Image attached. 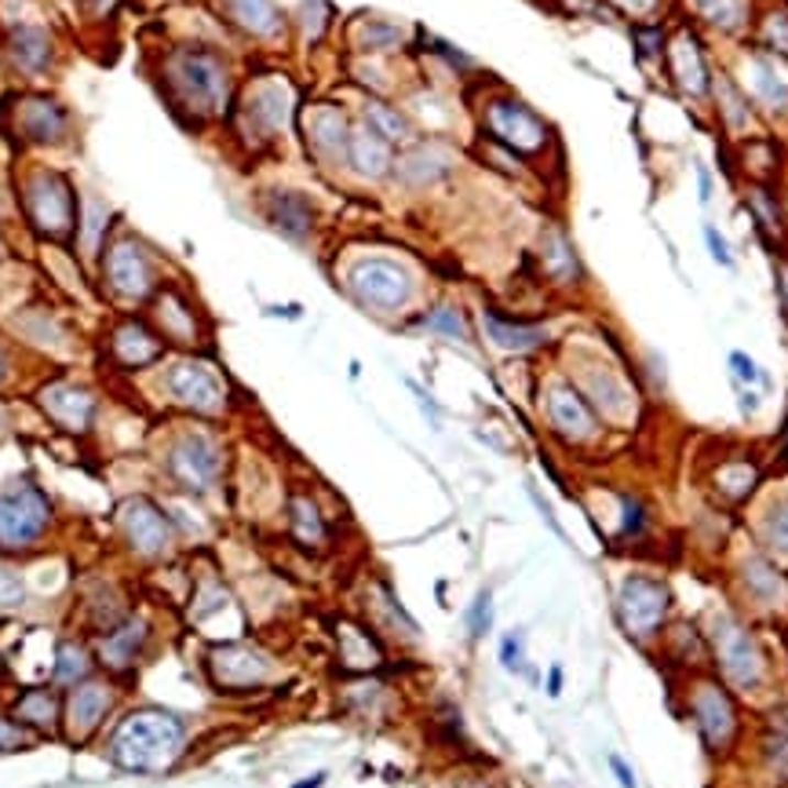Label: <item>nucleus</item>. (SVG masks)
<instances>
[{
	"instance_id": "nucleus-41",
	"label": "nucleus",
	"mask_w": 788,
	"mask_h": 788,
	"mask_svg": "<svg viewBox=\"0 0 788 788\" xmlns=\"http://www.w3.org/2000/svg\"><path fill=\"white\" fill-rule=\"evenodd\" d=\"M767 759H770V767L788 781V709H781L778 715H774V723H770Z\"/></svg>"
},
{
	"instance_id": "nucleus-3",
	"label": "nucleus",
	"mask_w": 788,
	"mask_h": 788,
	"mask_svg": "<svg viewBox=\"0 0 788 788\" xmlns=\"http://www.w3.org/2000/svg\"><path fill=\"white\" fill-rule=\"evenodd\" d=\"M26 212L30 223L48 238H69L77 227V197L74 187L66 183V176L52 168L33 172L26 179Z\"/></svg>"
},
{
	"instance_id": "nucleus-7",
	"label": "nucleus",
	"mask_w": 788,
	"mask_h": 788,
	"mask_svg": "<svg viewBox=\"0 0 788 788\" xmlns=\"http://www.w3.org/2000/svg\"><path fill=\"white\" fill-rule=\"evenodd\" d=\"M48 526V501L33 485L0 493V548H26Z\"/></svg>"
},
{
	"instance_id": "nucleus-19",
	"label": "nucleus",
	"mask_w": 788,
	"mask_h": 788,
	"mask_svg": "<svg viewBox=\"0 0 788 788\" xmlns=\"http://www.w3.org/2000/svg\"><path fill=\"white\" fill-rule=\"evenodd\" d=\"M347 161L362 179H384L391 168V143L376 135L369 124H358L347 135Z\"/></svg>"
},
{
	"instance_id": "nucleus-33",
	"label": "nucleus",
	"mask_w": 788,
	"mask_h": 788,
	"mask_svg": "<svg viewBox=\"0 0 788 788\" xmlns=\"http://www.w3.org/2000/svg\"><path fill=\"white\" fill-rule=\"evenodd\" d=\"M745 77H748L752 91H756L767 107H785L788 102V80L778 74V66H774L770 59H748Z\"/></svg>"
},
{
	"instance_id": "nucleus-25",
	"label": "nucleus",
	"mask_w": 788,
	"mask_h": 788,
	"mask_svg": "<svg viewBox=\"0 0 788 788\" xmlns=\"http://www.w3.org/2000/svg\"><path fill=\"white\" fill-rule=\"evenodd\" d=\"M671 74H676L679 88L690 91V96H704L709 91V66H704V55L698 48V41L690 33H679L671 41Z\"/></svg>"
},
{
	"instance_id": "nucleus-49",
	"label": "nucleus",
	"mask_w": 788,
	"mask_h": 788,
	"mask_svg": "<svg viewBox=\"0 0 788 788\" xmlns=\"http://www.w3.org/2000/svg\"><path fill=\"white\" fill-rule=\"evenodd\" d=\"M763 44L774 52L788 55V19L785 15H770L767 26H763Z\"/></svg>"
},
{
	"instance_id": "nucleus-40",
	"label": "nucleus",
	"mask_w": 788,
	"mask_h": 788,
	"mask_svg": "<svg viewBox=\"0 0 788 788\" xmlns=\"http://www.w3.org/2000/svg\"><path fill=\"white\" fill-rule=\"evenodd\" d=\"M15 712H19L22 723H33V726L48 730L55 723V698H52L48 690H30V693H22V698H19Z\"/></svg>"
},
{
	"instance_id": "nucleus-32",
	"label": "nucleus",
	"mask_w": 788,
	"mask_h": 788,
	"mask_svg": "<svg viewBox=\"0 0 788 788\" xmlns=\"http://www.w3.org/2000/svg\"><path fill=\"white\" fill-rule=\"evenodd\" d=\"M288 518H293V537L299 544H307V548H321L326 544V518H321L318 504L310 501V496H293V504H288Z\"/></svg>"
},
{
	"instance_id": "nucleus-39",
	"label": "nucleus",
	"mask_w": 788,
	"mask_h": 788,
	"mask_svg": "<svg viewBox=\"0 0 788 788\" xmlns=\"http://www.w3.org/2000/svg\"><path fill=\"white\" fill-rule=\"evenodd\" d=\"M88 654L80 650L77 643H63L59 650H55V682H63V687H77V682H85L88 676Z\"/></svg>"
},
{
	"instance_id": "nucleus-31",
	"label": "nucleus",
	"mask_w": 788,
	"mask_h": 788,
	"mask_svg": "<svg viewBox=\"0 0 788 788\" xmlns=\"http://www.w3.org/2000/svg\"><path fill=\"white\" fill-rule=\"evenodd\" d=\"M741 584L748 588V595L759 602V606H781L788 599V584L785 577L774 570L767 559H748L745 570H741Z\"/></svg>"
},
{
	"instance_id": "nucleus-17",
	"label": "nucleus",
	"mask_w": 788,
	"mask_h": 788,
	"mask_svg": "<svg viewBox=\"0 0 788 788\" xmlns=\"http://www.w3.org/2000/svg\"><path fill=\"white\" fill-rule=\"evenodd\" d=\"M41 409L52 416L55 424L66 427V431H88L91 416H96V398L91 391L77 387V384H48L41 391Z\"/></svg>"
},
{
	"instance_id": "nucleus-59",
	"label": "nucleus",
	"mask_w": 788,
	"mask_h": 788,
	"mask_svg": "<svg viewBox=\"0 0 788 788\" xmlns=\"http://www.w3.org/2000/svg\"><path fill=\"white\" fill-rule=\"evenodd\" d=\"M617 4H624L628 11H646V8H654V0H617Z\"/></svg>"
},
{
	"instance_id": "nucleus-14",
	"label": "nucleus",
	"mask_w": 788,
	"mask_h": 788,
	"mask_svg": "<svg viewBox=\"0 0 788 788\" xmlns=\"http://www.w3.org/2000/svg\"><path fill=\"white\" fill-rule=\"evenodd\" d=\"M121 529H124V537H129L132 544V551H139L143 559H161V555L168 551V544H172V523L165 515L157 512L150 501H129V504H121Z\"/></svg>"
},
{
	"instance_id": "nucleus-55",
	"label": "nucleus",
	"mask_w": 788,
	"mask_h": 788,
	"mask_svg": "<svg viewBox=\"0 0 788 788\" xmlns=\"http://www.w3.org/2000/svg\"><path fill=\"white\" fill-rule=\"evenodd\" d=\"M610 770H613V778L621 781V788H639V785H635L632 767H628V763H624L621 756H610Z\"/></svg>"
},
{
	"instance_id": "nucleus-26",
	"label": "nucleus",
	"mask_w": 788,
	"mask_h": 788,
	"mask_svg": "<svg viewBox=\"0 0 788 788\" xmlns=\"http://www.w3.org/2000/svg\"><path fill=\"white\" fill-rule=\"evenodd\" d=\"M584 391H588L591 405H595L599 413H606V416H628L635 409L628 387L621 384V376L613 373V369L591 365L588 373H584Z\"/></svg>"
},
{
	"instance_id": "nucleus-51",
	"label": "nucleus",
	"mask_w": 788,
	"mask_h": 788,
	"mask_svg": "<svg viewBox=\"0 0 788 788\" xmlns=\"http://www.w3.org/2000/svg\"><path fill=\"white\" fill-rule=\"evenodd\" d=\"M752 205H756V216L767 223V230H781V219H778V208L770 205V194L763 190H752Z\"/></svg>"
},
{
	"instance_id": "nucleus-8",
	"label": "nucleus",
	"mask_w": 788,
	"mask_h": 788,
	"mask_svg": "<svg viewBox=\"0 0 788 788\" xmlns=\"http://www.w3.org/2000/svg\"><path fill=\"white\" fill-rule=\"evenodd\" d=\"M485 129L496 135V143L518 150V154H537L548 146V124L518 99H493L485 107Z\"/></svg>"
},
{
	"instance_id": "nucleus-29",
	"label": "nucleus",
	"mask_w": 788,
	"mask_h": 788,
	"mask_svg": "<svg viewBox=\"0 0 788 788\" xmlns=\"http://www.w3.org/2000/svg\"><path fill=\"white\" fill-rule=\"evenodd\" d=\"M482 321H485V332H490V340L501 347V351L526 354V351H537V347L548 343V329L526 326V321H507V318L496 315V310H485Z\"/></svg>"
},
{
	"instance_id": "nucleus-56",
	"label": "nucleus",
	"mask_w": 788,
	"mask_h": 788,
	"mask_svg": "<svg viewBox=\"0 0 788 788\" xmlns=\"http://www.w3.org/2000/svg\"><path fill=\"white\" fill-rule=\"evenodd\" d=\"M778 293H781V310H785V321H788V266L785 263L778 266Z\"/></svg>"
},
{
	"instance_id": "nucleus-38",
	"label": "nucleus",
	"mask_w": 788,
	"mask_h": 788,
	"mask_svg": "<svg viewBox=\"0 0 788 788\" xmlns=\"http://www.w3.org/2000/svg\"><path fill=\"white\" fill-rule=\"evenodd\" d=\"M756 479H759V471L752 468V463L734 460V463H726V468L715 471V490H720L723 496H730V501H741V496L752 493Z\"/></svg>"
},
{
	"instance_id": "nucleus-44",
	"label": "nucleus",
	"mask_w": 788,
	"mask_h": 788,
	"mask_svg": "<svg viewBox=\"0 0 788 788\" xmlns=\"http://www.w3.org/2000/svg\"><path fill=\"white\" fill-rule=\"evenodd\" d=\"M398 41H402V30L391 26V22H365L362 37H358V44H362L365 52H387Z\"/></svg>"
},
{
	"instance_id": "nucleus-28",
	"label": "nucleus",
	"mask_w": 788,
	"mask_h": 788,
	"mask_svg": "<svg viewBox=\"0 0 788 788\" xmlns=\"http://www.w3.org/2000/svg\"><path fill=\"white\" fill-rule=\"evenodd\" d=\"M347 135H351V124L340 110L332 107H318L307 118V139L315 146L318 157H340L347 154Z\"/></svg>"
},
{
	"instance_id": "nucleus-50",
	"label": "nucleus",
	"mask_w": 788,
	"mask_h": 788,
	"mask_svg": "<svg viewBox=\"0 0 788 788\" xmlns=\"http://www.w3.org/2000/svg\"><path fill=\"white\" fill-rule=\"evenodd\" d=\"M704 245L712 249V256H715V263H720V266H734V256H730V245H726L723 234H720V230H715L712 223L704 227Z\"/></svg>"
},
{
	"instance_id": "nucleus-47",
	"label": "nucleus",
	"mask_w": 788,
	"mask_h": 788,
	"mask_svg": "<svg viewBox=\"0 0 788 788\" xmlns=\"http://www.w3.org/2000/svg\"><path fill=\"white\" fill-rule=\"evenodd\" d=\"M22 602H26V584H22V577L15 570H8V566H0V613L19 610Z\"/></svg>"
},
{
	"instance_id": "nucleus-20",
	"label": "nucleus",
	"mask_w": 788,
	"mask_h": 788,
	"mask_svg": "<svg viewBox=\"0 0 788 788\" xmlns=\"http://www.w3.org/2000/svg\"><path fill=\"white\" fill-rule=\"evenodd\" d=\"M453 168V154L438 143H416L409 154L398 161V179L405 187H431V183L446 179Z\"/></svg>"
},
{
	"instance_id": "nucleus-23",
	"label": "nucleus",
	"mask_w": 788,
	"mask_h": 788,
	"mask_svg": "<svg viewBox=\"0 0 788 788\" xmlns=\"http://www.w3.org/2000/svg\"><path fill=\"white\" fill-rule=\"evenodd\" d=\"M19 129L33 143H59L69 129V118L59 102L52 99H26L19 110Z\"/></svg>"
},
{
	"instance_id": "nucleus-37",
	"label": "nucleus",
	"mask_w": 788,
	"mask_h": 788,
	"mask_svg": "<svg viewBox=\"0 0 788 788\" xmlns=\"http://www.w3.org/2000/svg\"><path fill=\"white\" fill-rule=\"evenodd\" d=\"M693 8L715 30H741L748 15V0H693Z\"/></svg>"
},
{
	"instance_id": "nucleus-60",
	"label": "nucleus",
	"mask_w": 788,
	"mask_h": 788,
	"mask_svg": "<svg viewBox=\"0 0 788 788\" xmlns=\"http://www.w3.org/2000/svg\"><path fill=\"white\" fill-rule=\"evenodd\" d=\"M321 781H326V778H321V774H315V778H307V781H299V785H293V788H318Z\"/></svg>"
},
{
	"instance_id": "nucleus-18",
	"label": "nucleus",
	"mask_w": 788,
	"mask_h": 788,
	"mask_svg": "<svg viewBox=\"0 0 788 788\" xmlns=\"http://www.w3.org/2000/svg\"><path fill=\"white\" fill-rule=\"evenodd\" d=\"M263 208H266L271 227L282 230V234L293 238V241H307L310 230H315V205L296 190H274L271 197H266Z\"/></svg>"
},
{
	"instance_id": "nucleus-30",
	"label": "nucleus",
	"mask_w": 788,
	"mask_h": 788,
	"mask_svg": "<svg viewBox=\"0 0 788 788\" xmlns=\"http://www.w3.org/2000/svg\"><path fill=\"white\" fill-rule=\"evenodd\" d=\"M143 643H146V621H129V624H121L118 632H110L107 639L99 643V657H102V665L113 668V671H124V668H132V660L139 657V650H143Z\"/></svg>"
},
{
	"instance_id": "nucleus-1",
	"label": "nucleus",
	"mask_w": 788,
	"mask_h": 788,
	"mask_svg": "<svg viewBox=\"0 0 788 788\" xmlns=\"http://www.w3.org/2000/svg\"><path fill=\"white\" fill-rule=\"evenodd\" d=\"M187 745V730L172 712L143 709L124 715V723L113 730L110 756L121 770L132 774H157L179 759Z\"/></svg>"
},
{
	"instance_id": "nucleus-10",
	"label": "nucleus",
	"mask_w": 788,
	"mask_h": 788,
	"mask_svg": "<svg viewBox=\"0 0 788 788\" xmlns=\"http://www.w3.org/2000/svg\"><path fill=\"white\" fill-rule=\"evenodd\" d=\"M208 671H212L219 687L249 690L274 679V660L249 643H230V646H216V650L208 654Z\"/></svg>"
},
{
	"instance_id": "nucleus-16",
	"label": "nucleus",
	"mask_w": 788,
	"mask_h": 788,
	"mask_svg": "<svg viewBox=\"0 0 788 788\" xmlns=\"http://www.w3.org/2000/svg\"><path fill=\"white\" fill-rule=\"evenodd\" d=\"M245 118L260 135H277L293 118V91L282 80H263L249 91Z\"/></svg>"
},
{
	"instance_id": "nucleus-35",
	"label": "nucleus",
	"mask_w": 788,
	"mask_h": 788,
	"mask_svg": "<svg viewBox=\"0 0 788 788\" xmlns=\"http://www.w3.org/2000/svg\"><path fill=\"white\" fill-rule=\"evenodd\" d=\"M157 318H161V326H165V332L172 336V340H179V343H194V336H197V318L190 315V307L183 304V299L176 293H165L157 299Z\"/></svg>"
},
{
	"instance_id": "nucleus-5",
	"label": "nucleus",
	"mask_w": 788,
	"mask_h": 788,
	"mask_svg": "<svg viewBox=\"0 0 788 788\" xmlns=\"http://www.w3.org/2000/svg\"><path fill=\"white\" fill-rule=\"evenodd\" d=\"M347 285L358 304L373 307V310H398L409 304L413 296V277L402 263L394 260H362L351 266Z\"/></svg>"
},
{
	"instance_id": "nucleus-2",
	"label": "nucleus",
	"mask_w": 788,
	"mask_h": 788,
	"mask_svg": "<svg viewBox=\"0 0 788 788\" xmlns=\"http://www.w3.org/2000/svg\"><path fill=\"white\" fill-rule=\"evenodd\" d=\"M168 80L194 113H219L230 99L227 63L208 48H183L172 55Z\"/></svg>"
},
{
	"instance_id": "nucleus-53",
	"label": "nucleus",
	"mask_w": 788,
	"mask_h": 788,
	"mask_svg": "<svg viewBox=\"0 0 788 788\" xmlns=\"http://www.w3.org/2000/svg\"><path fill=\"white\" fill-rule=\"evenodd\" d=\"M26 730L15 726V723H8V720H0V752H8V748H22L26 745Z\"/></svg>"
},
{
	"instance_id": "nucleus-58",
	"label": "nucleus",
	"mask_w": 788,
	"mask_h": 788,
	"mask_svg": "<svg viewBox=\"0 0 788 788\" xmlns=\"http://www.w3.org/2000/svg\"><path fill=\"white\" fill-rule=\"evenodd\" d=\"M698 187H701V201H712V179H709V172H698Z\"/></svg>"
},
{
	"instance_id": "nucleus-45",
	"label": "nucleus",
	"mask_w": 788,
	"mask_h": 788,
	"mask_svg": "<svg viewBox=\"0 0 788 788\" xmlns=\"http://www.w3.org/2000/svg\"><path fill=\"white\" fill-rule=\"evenodd\" d=\"M80 223H85V245L96 252V249H99V238L107 234L110 208L102 205V201H88V205H85V219H80Z\"/></svg>"
},
{
	"instance_id": "nucleus-61",
	"label": "nucleus",
	"mask_w": 788,
	"mask_h": 788,
	"mask_svg": "<svg viewBox=\"0 0 788 788\" xmlns=\"http://www.w3.org/2000/svg\"><path fill=\"white\" fill-rule=\"evenodd\" d=\"M0 380H4V354H0Z\"/></svg>"
},
{
	"instance_id": "nucleus-15",
	"label": "nucleus",
	"mask_w": 788,
	"mask_h": 788,
	"mask_svg": "<svg viewBox=\"0 0 788 788\" xmlns=\"http://www.w3.org/2000/svg\"><path fill=\"white\" fill-rule=\"evenodd\" d=\"M544 409H548V424L555 427V435H562L566 442H591L599 435L595 413L570 384H551L548 394H544Z\"/></svg>"
},
{
	"instance_id": "nucleus-52",
	"label": "nucleus",
	"mask_w": 788,
	"mask_h": 788,
	"mask_svg": "<svg viewBox=\"0 0 788 788\" xmlns=\"http://www.w3.org/2000/svg\"><path fill=\"white\" fill-rule=\"evenodd\" d=\"M730 369H734V376H737V380H745V384H752V380H759V369H756V362H752V358H748L745 351H734V354H730Z\"/></svg>"
},
{
	"instance_id": "nucleus-27",
	"label": "nucleus",
	"mask_w": 788,
	"mask_h": 788,
	"mask_svg": "<svg viewBox=\"0 0 788 788\" xmlns=\"http://www.w3.org/2000/svg\"><path fill=\"white\" fill-rule=\"evenodd\" d=\"M8 48H11L15 66L26 69V74H41V69L52 63V37H48V30L37 26V22H19V26L11 30Z\"/></svg>"
},
{
	"instance_id": "nucleus-9",
	"label": "nucleus",
	"mask_w": 788,
	"mask_h": 788,
	"mask_svg": "<svg viewBox=\"0 0 788 788\" xmlns=\"http://www.w3.org/2000/svg\"><path fill=\"white\" fill-rule=\"evenodd\" d=\"M165 391H168V398H176L179 405H187V409L205 413V416L223 413V405H227L223 380H219L216 369H208L205 362H176L165 376Z\"/></svg>"
},
{
	"instance_id": "nucleus-11",
	"label": "nucleus",
	"mask_w": 788,
	"mask_h": 788,
	"mask_svg": "<svg viewBox=\"0 0 788 788\" xmlns=\"http://www.w3.org/2000/svg\"><path fill=\"white\" fill-rule=\"evenodd\" d=\"M690 712H693V720H698L704 745H709L712 752H723L730 741H734L737 709H734V701H730V693L720 687V682H712V679L698 682L693 693H690Z\"/></svg>"
},
{
	"instance_id": "nucleus-57",
	"label": "nucleus",
	"mask_w": 788,
	"mask_h": 788,
	"mask_svg": "<svg viewBox=\"0 0 788 788\" xmlns=\"http://www.w3.org/2000/svg\"><path fill=\"white\" fill-rule=\"evenodd\" d=\"M548 693H551V698H559V693H562V668L559 665L548 671Z\"/></svg>"
},
{
	"instance_id": "nucleus-4",
	"label": "nucleus",
	"mask_w": 788,
	"mask_h": 788,
	"mask_svg": "<svg viewBox=\"0 0 788 788\" xmlns=\"http://www.w3.org/2000/svg\"><path fill=\"white\" fill-rule=\"evenodd\" d=\"M712 650L726 682H734L737 690L759 687L763 676H767V657H763L756 639H752L737 621L720 617L712 624Z\"/></svg>"
},
{
	"instance_id": "nucleus-22",
	"label": "nucleus",
	"mask_w": 788,
	"mask_h": 788,
	"mask_svg": "<svg viewBox=\"0 0 788 788\" xmlns=\"http://www.w3.org/2000/svg\"><path fill=\"white\" fill-rule=\"evenodd\" d=\"M223 11L238 30H245L260 41L282 37V30H285V19L274 0H223Z\"/></svg>"
},
{
	"instance_id": "nucleus-13",
	"label": "nucleus",
	"mask_w": 788,
	"mask_h": 788,
	"mask_svg": "<svg viewBox=\"0 0 788 788\" xmlns=\"http://www.w3.org/2000/svg\"><path fill=\"white\" fill-rule=\"evenodd\" d=\"M107 282L124 299H146L154 293V263L135 238H118L107 252Z\"/></svg>"
},
{
	"instance_id": "nucleus-34",
	"label": "nucleus",
	"mask_w": 788,
	"mask_h": 788,
	"mask_svg": "<svg viewBox=\"0 0 788 788\" xmlns=\"http://www.w3.org/2000/svg\"><path fill=\"white\" fill-rule=\"evenodd\" d=\"M544 271L555 282H581V263H577L570 241L559 230H548V238H544Z\"/></svg>"
},
{
	"instance_id": "nucleus-12",
	"label": "nucleus",
	"mask_w": 788,
	"mask_h": 788,
	"mask_svg": "<svg viewBox=\"0 0 788 788\" xmlns=\"http://www.w3.org/2000/svg\"><path fill=\"white\" fill-rule=\"evenodd\" d=\"M219 468H223V453L208 435H183L176 446L168 449V471L172 479L183 482L194 493H205L216 485Z\"/></svg>"
},
{
	"instance_id": "nucleus-6",
	"label": "nucleus",
	"mask_w": 788,
	"mask_h": 788,
	"mask_svg": "<svg viewBox=\"0 0 788 788\" xmlns=\"http://www.w3.org/2000/svg\"><path fill=\"white\" fill-rule=\"evenodd\" d=\"M668 606H671L668 588L654 581V577L632 573L617 591V617L635 639H650L660 624L668 621Z\"/></svg>"
},
{
	"instance_id": "nucleus-54",
	"label": "nucleus",
	"mask_w": 788,
	"mask_h": 788,
	"mask_svg": "<svg viewBox=\"0 0 788 788\" xmlns=\"http://www.w3.org/2000/svg\"><path fill=\"white\" fill-rule=\"evenodd\" d=\"M501 665H504V668H512V671H515L518 665H523V639H518L515 632L501 643Z\"/></svg>"
},
{
	"instance_id": "nucleus-36",
	"label": "nucleus",
	"mask_w": 788,
	"mask_h": 788,
	"mask_svg": "<svg viewBox=\"0 0 788 788\" xmlns=\"http://www.w3.org/2000/svg\"><path fill=\"white\" fill-rule=\"evenodd\" d=\"M365 124L376 135H384L387 143H405L409 139V118L402 110L387 107V102H365Z\"/></svg>"
},
{
	"instance_id": "nucleus-46",
	"label": "nucleus",
	"mask_w": 788,
	"mask_h": 788,
	"mask_svg": "<svg viewBox=\"0 0 788 788\" xmlns=\"http://www.w3.org/2000/svg\"><path fill=\"white\" fill-rule=\"evenodd\" d=\"M490 624H493V595L490 591H479L468 610V635L471 639H482V635L490 632Z\"/></svg>"
},
{
	"instance_id": "nucleus-21",
	"label": "nucleus",
	"mask_w": 788,
	"mask_h": 788,
	"mask_svg": "<svg viewBox=\"0 0 788 788\" xmlns=\"http://www.w3.org/2000/svg\"><path fill=\"white\" fill-rule=\"evenodd\" d=\"M110 709V690L102 687V682H77L74 693H69L66 701V723H69V734L74 737H85L91 730L99 726V720L107 715Z\"/></svg>"
},
{
	"instance_id": "nucleus-42",
	"label": "nucleus",
	"mask_w": 788,
	"mask_h": 788,
	"mask_svg": "<svg viewBox=\"0 0 788 788\" xmlns=\"http://www.w3.org/2000/svg\"><path fill=\"white\" fill-rule=\"evenodd\" d=\"M424 329H431L438 336H449V340H468V321L457 307H435L431 315L424 318Z\"/></svg>"
},
{
	"instance_id": "nucleus-43",
	"label": "nucleus",
	"mask_w": 788,
	"mask_h": 788,
	"mask_svg": "<svg viewBox=\"0 0 788 788\" xmlns=\"http://www.w3.org/2000/svg\"><path fill=\"white\" fill-rule=\"evenodd\" d=\"M763 537L774 551H788V496L778 501L763 518Z\"/></svg>"
},
{
	"instance_id": "nucleus-48",
	"label": "nucleus",
	"mask_w": 788,
	"mask_h": 788,
	"mask_svg": "<svg viewBox=\"0 0 788 788\" xmlns=\"http://www.w3.org/2000/svg\"><path fill=\"white\" fill-rule=\"evenodd\" d=\"M650 523V515H646V504L635 501V496H624L621 501V537H639Z\"/></svg>"
},
{
	"instance_id": "nucleus-24",
	"label": "nucleus",
	"mask_w": 788,
	"mask_h": 788,
	"mask_svg": "<svg viewBox=\"0 0 788 788\" xmlns=\"http://www.w3.org/2000/svg\"><path fill=\"white\" fill-rule=\"evenodd\" d=\"M110 351H113V358H118L121 365L143 369L150 362H157L161 340L143 326V321H121V326L113 329V336H110Z\"/></svg>"
}]
</instances>
